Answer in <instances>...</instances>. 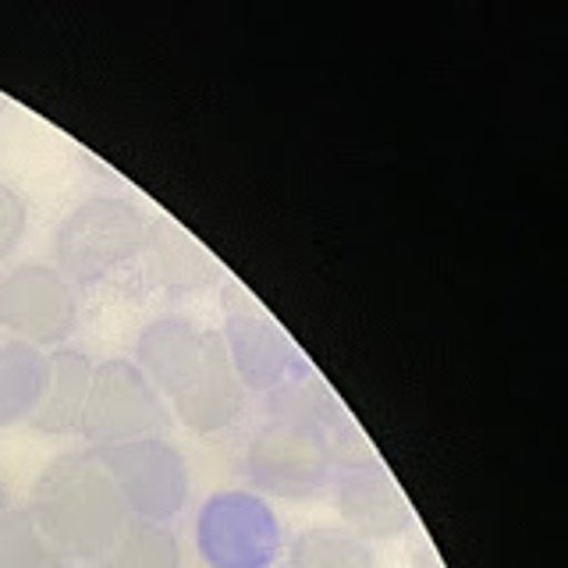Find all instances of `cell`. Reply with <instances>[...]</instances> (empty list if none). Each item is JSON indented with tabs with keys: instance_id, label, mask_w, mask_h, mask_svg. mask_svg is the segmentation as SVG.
<instances>
[{
	"instance_id": "1",
	"label": "cell",
	"mask_w": 568,
	"mask_h": 568,
	"mask_svg": "<svg viewBox=\"0 0 568 568\" xmlns=\"http://www.w3.org/2000/svg\"><path fill=\"white\" fill-rule=\"evenodd\" d=\"M266 419L242 448V476L253 494L310 501L327 494L337 473V444L352 430L345 408L313 377L263 398Z\"/></svg>"
},
{
	"instance_id": "2",
	"label": "cell",
	"mask_w": 568,
	"mask_h": 568,
	"mask_svg": "<svg viewBox=\"0 0 568 568\" xmlns=\"http://www.w3.org/2000/svg\"><path fill=\"white\" fill-rule=\"evenodd\" d=\"M132 363L160 398H171L174 419L195 437L224 434L245 416L248 390L231 369L221 331L164 313L139 331Z\"/></svg>"
},
{
	"instance_id": "3",
	"label": "cell",
	"mask_w": 568,
	"mask_h": 568,
	"mask_svg": "<svg viewBox=\"0 0 568 568\" xmlns=\"http://www.w3.org/2000/svg\"><path fill=\"white\" fill-rule=\"evenodd\" d=\"M40 529L64 550L68 561L97 565L103 550L129 526V511L106 473L100 452H68L36 476L29 505Z\"/></svg>"
},
{
	"instance_id": "4",
	"label": "cell",
	"mask_w": 568,
	"mask_h": 568,
	"mask_svg": "<svg viewBox=\"0 0 568 568\" xmlns=\"http://www.w3.org/2000/svg\"><path fill=\"white\" fill-rule=\"evenodd\" d=\"M150 221L132 200L89 195L53 227V266L75 284H100L142 256Z\"/></svg>"
},
{
	"instance_id": "5",
	"label": "cell",
	"mask_w": 568,
	"mask_h": 568,
	"mask_svg": "<svg viewBox=\"0 0 568 568\" xmlns=\"http://www.w3.org/2000/svg\"><path fill=\"white\" fill-rule=\"evenodd\" d=\"M192 537L206 568H277L284 555L277 511L248 487L210 494L195 515Z\"/></svg>"
},
{
	"instance_id": "6",
	"label": "cell",
	"mask_w": 568,
	"mask_h": 568,
	"mask_svg": "<svg viewBox=\"0 0 568 568\" xmlns=\"http://www.w3.org/2000/svg\"><path fill=\"white\" fill-rule=\"evenodd\" d=\"M171 413L160 390L132 359H103L93 366L79 434L93 452L118 448L142 437H164Z\"/></svg>"
},
{
	"instance_id": "7",
	"label": "cell",
	"mask_w": 568,
	"mask_h": 568,
	"mask_svg": "<svg viewBox=\"0 0 568 568\" xmlns=\"http://www.w3.org/2000/svg\"><path fill=\"white\" fill-rule=\"evenodd\" d=\"M221 337H224L231 369H235V377L248 390V398L253 395L266 398L281 387L313 377V366L306 363V355L298 352V345L239 288V284H227L224 288Z\"/></svg>"
},
{
	"instance_id": "8",
	"label": "cell",
	"mask_w": 568,
	"mask_h": 568,
	"mask_svg": "<svg viewBox=\"0 0 568 568\" xmlns=\"http://www.w3.org/2000/svg\"><path fill=\"white\" fill-rule=\"evenodd\" d=\"M0 327L29 348H64L79 327V288L53 263H18L0 274Z\"/></svg>"
},
{
	"instance_id": "9",
	"label": "cell",
	"mask_w": 568,
	"mask_h": 568,
	"mask_svg": "<svg viewBox=\"0 0 568 568\" xmlns=\"http://www.w3.org/2000/svg\"><path fill=\"white\" fill-rule=\"evenodd\" d=\"M106 473L135 523L171 526L189 505V466L168 437H142L100 452Z\"/></svg>"
},
{
	"instance_id": "10",
	"label": "cell",
	"mask_w": 568,
	"mask_h": 568,
	"mask_svg": "<svg viewBox=\"0 0 568 568\" xmlns=\"http://www.w3.org/2000/svg\"><path fill=\"white\" fill-rule=\"evenodd\" d=\"M331 505L342 515V526L363 540H395L413 526V508L384 466L337 469L331 479Z\"/></svg>"
},
{
	"instance_id": "11",
	"label": "cell",
	"mask_w": 568,
	"mask_h": 568,
	"mask_svg": "<svg viewBox=\"0 0 568 568\" xmlns=\"http://www.w3.org/2000/svg\"><path fill=\"white\" fill-rule=\"evenodd\" d=\"M142 256L150 260V281L156 292H164L168 298H189L206 292L213 281L221 277L217 263L206 248L189 239L174 221H156L150 224L146 245Z\"/></svg>"
},
{
	"instance_id": "12",
	"label": "cell",
	"mask_w": 568,
	"mask_h": 568,
	"mask_svg": "<svg viewBox=\"0 0 568 568\" xmlns=\"http://www.w3.org/2000/svg\"><path fill=\"white\" fill-rule=\"evenodd\" d=\"M93 359L79 348H53L47 352V384L29 426L47 437H68L79 434V419L85 408L89 384H93Z\"/></svg>"
},
{
	"instance_id": "13",
	"label": "cell",
	"mask_w": 568,
	"mask_h": 568,
	"mask_svg": "<svg viewBox=\"0 0 568 568\" xmlns=\"http://www.w3.org/2000/svg\"><path fill=\"white\" fill-rule=\"evenodd\" d=\"M47 384V352L0 342V426L29 423Z\"/></svg>"
},
{
	"instance_id": "14",
	"label": "cell",
	"mask_w": 568,
	"mask_h": 568,
	"mask_svg": "<svg viewBox=\"0 0 568 568\" xmlns=\"http://www.w3.org/2000/svg\"><path fill=\"white\" fill-rule=\"evenodd\" d=\"M284 568H377V550L345 526H310L288 544Z\"/></svg>"
},
{
	"instance_id": "15",
	"label": "cell",
	"mask_w": 568,
	"mask_h": 568,
	"mask_svg": "<svg viewBox=\"0 0 568 568\" xmlns=\"http://www.w3.org/2000/svg\"><path fill=\"white\" fill-rule=\"evenodd\" d=\"M97 568H185L182 540L174 537L171 526L129 519L118 540L103 550Z\"/></svg>"
},
{
	"instance_id": "16",
	"label": "cell",
	"mask_w": 568,
	"mask_h": 568,
	"mask_svg": "<svg viewBox=\"0 0 568 568\" xmlns=\"http://www.w3.org/2000/svg\"><path fill=\"white\" fill-rule=\"evenodd\" d=\"M0 568H71L29 508H11L0 519Z\"/></svg>"
},
{
	"instance_id": "17",
	"label": "cell",
	"mask_w": 568,
	"mask_h": 568,
	"mask_svg": "<svg viewBox=\"0 0 568 568\" xmlns=\"http://www.w3.org/2000/svg\"><path fill=\"white\" fill-rule=\"evenodd\" d=\"M29 231V203L26 195L0 182V260H8L22 245Z\"/></svg>"
},
{
	"instance_id": "18",
	"label": "cell",
	"mask_w": 568,
	"mask_h": 568,
	"mask_svg": "<svg viewBox=\"0 0 568 568\" xmlns=\"http://www.w3.org/2000/svg\"><path fill=\"white\" fill-rule=\"evenodd\" d=\"M11 511V494H8V484H4V476H0V519Z\"/></svg>"
},
{
	"instance_id": "19",
	"label": "cell",
	"mask_w": 568,
	"mask_h": 568,
	"mask_svg": "<svg viewBox=\"0 0 568 568\" xmlns=\"http://www.w3.org/2000/svg\"><path fill=\"white\" fill-rule=\"evenodd\" d=\"M4 106H8V100H4V97H0V111H4Z\"/></svg>"
}]
</instances>
